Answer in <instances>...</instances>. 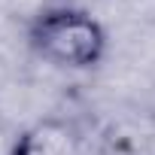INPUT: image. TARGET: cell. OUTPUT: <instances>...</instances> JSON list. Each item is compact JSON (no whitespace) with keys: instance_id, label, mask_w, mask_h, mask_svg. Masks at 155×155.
I'll use <instances>...</instances> for the list:
<instances>
[{"instance_id":"1","label":"cell","mask_w":155,"mask_h":155,"mask_svg":"<svg viewBox=\"0 0 155 155\" xmlns=\"http://www.w3.org/2000/svg\"><path fill=\"white\" fill-rule=\"evenodd\" d=\"M28 49L58 70H94L110 52V34L88 9L58 3L40 9L25 31Z\"/></svg>"},{"instance_id":"2","label":"cell","mask_w":155,"mask_h":155,"mask_svg":"<svg viewBox=\"0 0 155 155\" xmlns=\"http://www.w3.org/2000/svg\"><path fill=\"white\" fill-rule=\"evenodd\" d=\"M79 134L67 119H43L18 134L9 155H76Z\"/></svg>"}]
</instances>
